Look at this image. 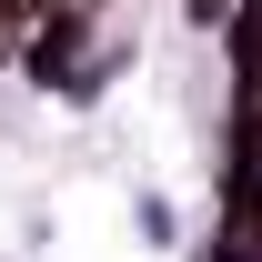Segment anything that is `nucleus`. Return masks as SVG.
Here are the masks:
<instances>
[{
	"label": "nucleus",
	"instance_id": "1",
	"mask_svg": "<svg viewBox=\"0 0 262 262\" xmlns=\"http://www.w3.org/2000/svg\"><path fill=\"white\" fill-rule=\"evenodd\" d=\"M20 31H31V20H20V10H10V0H0V61H10V51H20Z\"/></svg>",
	"mask_w": 262,
	"mask_h": 262
}]
</instances>
